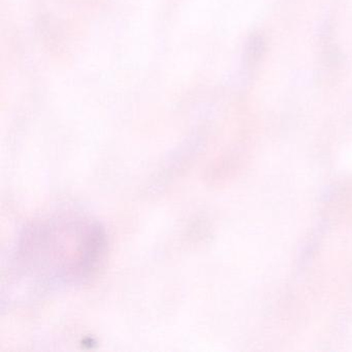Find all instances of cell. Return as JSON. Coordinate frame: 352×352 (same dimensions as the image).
Listing matches in <instances>:
<instances>
[]
</instances>
